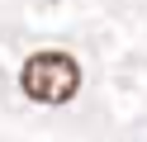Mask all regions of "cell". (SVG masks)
I'll use <instances>...</instances> for the list:
<instances>
[{"instance_id":"obj_1","label":"cell","mask_w":147,"mask_h":142,"mask_svg":"<svg viewBox=\"0 0 147 142\" xmlns=\"http://www.w3.org/2000/svg\"><path fill=\"white\" fill-rule=\"evenodd\" d=\"M19 85L38 104H67L81 90V66L67 52H33L24 62V71H19Z\"/></svg>"}]
</instances>
